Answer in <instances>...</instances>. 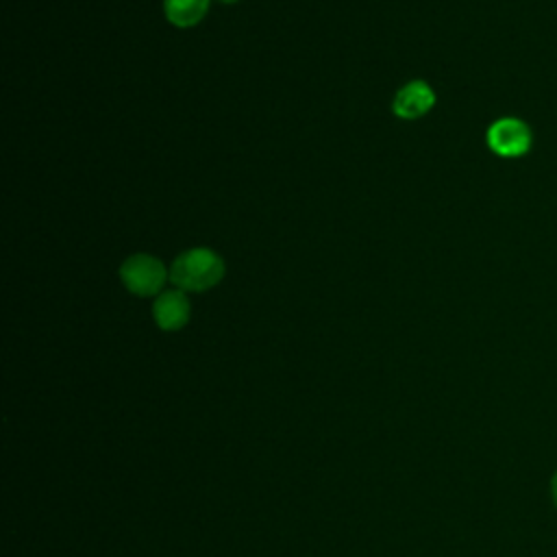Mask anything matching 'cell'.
I'll return each mask as SVG.
<instances>
[{
	"label": "cell",
	"instance_id": "obj_1",
	"mask_svg": "<svg viewBox=\"0 0 557 557\" xmlns=\"http://www.w3.org/2000/svg\"><path fill=\"white\" fill-rule=\"evenodd\" d=\"M224 261L211 248H189L170 265V281L183 292H207L224 278Z\"/></svg>",
	"mask_w": 557,
	"mask_h": 557
},
{
	"label": "cell",
	"instance_id": "obj_2",
	"mask_svg": "<svg viewBox=\"0 0 557 557\" xmlns=\"http://www.w3.org/2000/svg\"><path fill=\"white\" fill-rule=\"evenodd\" d=\"M120 278L124 287L135 296H159L165 281L170 278V270H165L157 257L137 252L120 265Z\"/></svg>",
	"mask_w": 557,
	"mask_h": 557
},
{
	"label": "cell",
	"instance_id": "obj_3",
	"mask_svg": "<svg viewBox=\"0 0 557 557\" xmlns=\"http://www.w3.org/2000/svg\"><path fill=\"white\" fill-rule=\"evenodd\" d=\"M487 146L500 157H520L531 148V131L522 120L500 117L487 128Z\"/></svg>",
	"mask_w": 557,
	"mask_h": 557
},
{
	"label": "cell",
	"instance_id": "obj_4",
	"mask_svg": "<svg viewBox=\"0 0 557 557\" xmlns=\"http://www.w3.org/2000/svg\"><path fill=\"white\" fill-rule=\"evenodd\" d=\"M191 305L183 289H165L152 302V318L161 331H178L189 322Z\"/></svg>",
	"mask_w": 557,
	"mask_h": 557
},
{
	"label": "cell",
	"instance_id": "obj_5",
	"mask_svg": "<svg viewBox=\"0 0 557 557\" xmlns=\"http://www.w3.org/2000/svg\"><path fill=\"white\" fill-rule=\"evenodd\" d=\"M435 104V91L424 81H411L394 96L392 109L403 120H418L426 115Z\"/></svg>",
	"mask_w": 557,
	"mask_h": 557
},
{
	"label": "cell",
	"instance_id": "obj_6",
	"mask_svg": "<svg viewBox=\"0 0 557 557\" xmlns=\"http://www.w3.org/2000/svg\"><path fill=\"white\" fill-rule=\"evenodd\" d=\"M209 11V0H163L165 20L176 28H191Z\"/></svg>",
	"mask_w": 557,
	"mask_h": 557
},
{
	"label": "cell",
	"instance_id": "obj_7",
	"mask_svg": "<svg viewBox=\"0 0 557 557\" xmlns=\"http://www.w3.org/2000/svg\"><path fill=\"white\" fill-rule=\"evenodd\" d=\"M550 494H553V500L557 505V472L553 474V481H550Z\"/></svg>",
	"mask_w": 557,
	"mask_h": 557
},
{
	"label": "cell",
	"instance_id": "obj_8",
	"mask_svg": "<svg viewBox=\"0 0 557 557\" xmlns=\"http://www.w3.org/2000/svg\"><path fill=\"white\" fill-rule=\"evenodd\" d=\"M220 2H237V0H220Z\"/></svg>",
	"mask_w": 557,
	"mask_h": 557
}]
</instances>
